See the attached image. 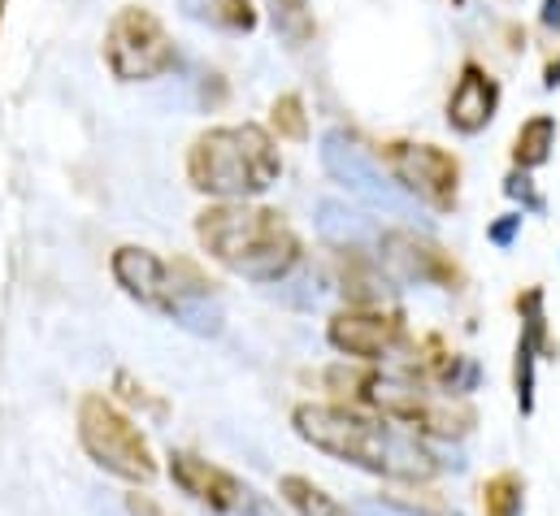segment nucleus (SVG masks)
Segmentation results:
<instances>
[{"mask_svg":"<svg viewBox=\"0 0 560 516\" xmlns=\"http://www.w3.org/2000/svg\"><path fill=\"white\" fill-rule=\"evenodd\" d=\"M270 26L287 48H304L313 44L317 35V22H313V4L308 0H270Z\"/></svg>","mask_w":560,"mask_h":516,"instance_id":"16","label":"nucleus"},{"mask_svg":"<svg viewBox=\"0 0 560 516\" xmlns=\"http://www.w3.org/2000/svg\"><path fill=\"white\" fill-rule=\"evenodd\" d=\"M509 196H522V200H526L530 209H539V196H535V191L526 187V178H509Z\"/></svg>","mask_w":560,"mask_h":516,"instance_id":"20","label":"nucleus"},{"mask_svg":"<svg viewBox=\"0 0 560 516\" xmlns=\"http://www.w3.org/2000/svg\"><path fill=\"white\" fill-rule=\"evenodd\" d=\"M378 253L392 265L396 278L405 282H425L439 291H456L460 286V269L439 244H430L418 231H383L378 235Z\"/></svg>","mask_w":560,"mask_h":516,"instance_id":"11","label":"nucleus"},{"mask_svg":"<svg viewBox=\"0 0 560 516\" xmlns=\"http://www.w3.org/2000/svg\"><path fill=\"white\" fill-rule=\"evenodd\" d=\"M170 482L213 516H275L266 495H257L244 478L196 452H170Z\"/></svg>","mask_w":560,"mask_h":516,"instance_id":"8","label":"nucleus"},{"mask_svg":"<svg viewBox=\"0 0 560 516\" xmlns=\"http://www.w3.org/2000/svg\"><path fill=\"white\" fill-rule=\"evenodd\" d=\"M552 148H557V118L535 114V118L522 122L517 139H513V161H517L522 169H539V165H548Z\"/></svg>","mask_w":560,"mask_h":516,"instance_id":"15","label":"nucleus"},{"mask_svg":"<svg viewBox=\"0 0 560 516\" xmlns=\"http://www.w3.org/2000/svg\"><path fill=\"white\" fill-rule=\"evenodd\" d=\"M275 130L279 139H308V118H304V101L295 92H287L275 101Z\"/></svg>","mask_w":560,"mask_h":516,"instance_id":"18","label":"nucleus"},{"mask_svg":"<svg viewBox=\"0 0 560 516\" xmlns=\"http://www.w3.org/2000/svg\"><path fill=\"white\" fill-rule=\"evenodd\" d=\"M482 516H526V482L517 473H495L482 482Z\"/></svg>","mask_w":560,"mask_h":516,"instance_id":"17","label":"nucleus"},{"mask_svg":"<svg viewBox=\"0 0 560 516\" xmlns=\"http://www.w3.org/2000/svg\"><path fill=\"white\" fill-rule=\"evenodd\" d=\"M282 174L275 134L257 122L205 130L187 152V183L218 204H248L266 196Z\"/></svg>","mask_w":560,"mask_h":516,"instance_id":"3","label":"nucleus"},{"mask_svg":"<svg viewBox=\"0 0 560 516\" xmlns=\"http://www.w3.org/2000/svg\"><path fill=\"white\" fill-rule=\"evenodd\" d=\"M0 9H4V0H0Z\"/></svg>","mask_w":560,"mask_h":516,"instance_id":"24","label":"nucleus"},{"mask_svg":"<svg viewBox=\"0 0 560 516\" xmlns=\"http://www.w3.org/2000/svg\"><path fill=\"white\" fill-rule=\"evenodd\" d=\"M196 239L226 273L261 286L282 282L304 260L300 235L261 204H209L196 218Z\"/></svg>","mask_w":560,"mask_h":516,"instance_id":"2","label":"nucleus"},{"mask_svg":"<svg viewBox=\"0 0 560 516\" xmlns=\"http://www.w3.org/2000/svg\"><path fill=\"white\" fill-rule=\"evenodd\" d=\"M291 425L313 452L400 486H425L443 473L421 434L348 403H300L291 412Z\"/></svg>","mask_w":560,"mask_h":516,"instance_id":"1","label":"nucleus"},{"mask_svg":"<svg viewBox=\"0 0 560 516\" xmlns=\"http://www.w3.org/2000/svg\"><path fill=\"white\" fill-rule=\"evenodd\" d=\"M322 165H326V174L348 196H357L370 209H383V213H396V218H405L413 209V200L387 178V169L378 165V156L357 134H348V130H326L322 134Z\"/></svg>","mask_w":560,"mask_h":516,"instance_id":"7","label":"nucleus"},{"mask_svg":"<svg viewBox=\"0 0 560 516\" xmlns=\"http://www.w3.org/2000/svg\"><path fill=\"white\" fill-rule=\"evenodd\" d=\"M517 226H522V218H517V213H513V218H504L500 226H491V244L509 248V244H513V235H517Z\"/></svg>","mask_w":560,"mask_h":516,"instance_id":"19","label":"nucleus"},{"mask_svg":"<svg viewBox=\"0 0 560 516\" xmlns=\"http://www.w3.org/2000/svg\"><path fill=\"white\" fill-rule=\"evenodd\" d=\"M544 83H548V87H557V83H560V61H552V66H548V79H544Z\"/></svg>","mask_w":560,"mask_h":516,"instance_id":"23","label":"nucleus"},{"mask_svg":"<svg viewBox=\"0 0 560 516\" xmlns=\"http://www.w3.org/2000/svg\"><path fill=\"white\" fill-rule=\"evenodd\" d=\"M495 109H500V83L478 61H465L447 96V127L456 134H482L495 122Z\"/></svg>","mask_w":560,"mask_h":516,"instance_id":"12","label":"nucleus"},{"mask_svg":"<svg viewBox=\"0 0 560 516\" xmlns=\"http://www.w3.org/2000/svg\"><path fill=\"white\" fill-rule=\"evenodd\" d=\"M79 443L92 456L96 469L122 478V482H152L156 478V456L140 434V425L105 395H83L79 403Z\"/></svg>","mask_w":560,"mask_h":516,"instance_id":"5","label":"nucleus"},{"mask_svg":"<svg viewBox=\"0 0 560 516\" xmlns=\"http://www.w3.org/2000/svg\"><path fill=\"white\" fill-rule=\"evenodd\" d=\"M105 61L114 70V79L122 83H148L174 70L178 48L170 39V31L161 26V17L143 4H127L114 13L109 31H105Z\"/></svg>","mask_w":560,"mask_h":516,"instance_id":"6","label":"nucleus"},{"mask_svg":"<svg viewBox=\"0 0 560 516\" xmlns=\"http://www.w3.org/2000/svg\"><path fill=\"white\" fill-rule=\"evenodd\" d=\"M387 165H392V178L400 183V191L425 204L434 213H452L456 209V196H460V165L452 152L434 148V143H409V139H396L383 148Z\"/></svg>","mask_w":560,"mask_h":516,"instance_id":"9","label":"nucleus"},{"mask_svg":"<svg viewBox=\"0 0 560 516\" xmlns=\"http://www.w3.org/2000/svg\"><path fill=\"white\" fill-rule=\"evenodd\" d=\"M187 17L205 22V26H218V31H235V35H248L257 26V9L253 0H178Z\"/></svg>","mask_w":560,"mask_h":516,"instance_id":"13","label":"nucleus"},{"mask_svg":"<svg viewBox=\"0 0 560 516\" xmlns=\"http://www.w3.org/2000/svg\"><path fill=\"white\" fill-rule=\"evenodd\" d=\"M544 22H548V26H560V0H544Z\"/></svg>","mask_w":560,"mask_h":516,"instance_id":"22","label":"nucleus"},{"mask_svg":"<svg viewBox=\"0 0 560 516\" xmlns=\"http://www.w3.org/2000/svg\"><path fill=\"white\" fill-rule=\"evenodd\" d=\"M131 513H136V516H165L161 508H156V504H148L143 495H131Z\"/></svg>","mask_w":560,"mask_h":516,"instance_id":"21","label":"nucleus"},{"mask_svg":"<svg viewBox=\"0 0 560 516\" xmlns=\"http://www.w3.org/2000/svg\"><path fill=\"white\" fill-rule=\"evenodd\" d=\"M279 500L295 516H352L330 491H322L313 478H300V473L279 478Z\"/></svg>","mask_w":560,"mask_h":516,"instance_id":"14","label":"nucleus"},{"mask_svg":"<svg viewBox=\"0 0 560 516\" xmlns=\"http://www.w3.org/2000/svg\"><path fill=\"white\" fill-rule=\"evenodd\" d=\"M326 343L348 356V361H361V365H378L387 356L400 352L405 343V321L400 313L392 308H378V304H357V308H343L326 321Z\"/></svg>","mask_w":560,"mask_h":516,"instance_id":"10","label":"nucleus"},{"mask_svg":"<svg viewBox=\"0 0 560 516\" xmlns=\"http://www.w3.org/2000/svg\"><path fill=\"white\" fill-rule=\"evenodd\" d=\"M114 278L140 308L178 321L183 330H196V335H218L222 330L218 291L187 260H165L148 253V248L127 244V248L114 253Z\"/></svg>","mask_w":560,"mask_h":516,"instance_id":"4","label":"nucleus"}]
</instances>
